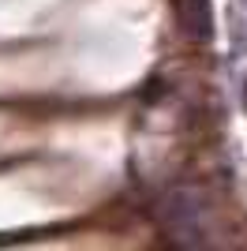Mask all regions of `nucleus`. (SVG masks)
Wrapping results in <instances>:
<instances>
[{
    "label": "nucleus",
    "mask_w": 247,
    "mask_h": 251,
    "mask_svg": "<svg viewBox=\"0 0 247 251\" xmlns=\"http://www.w3.org/2000/svg\"><path fill=\"white\" fill-rule=\"evenodd\" d=\"M157 225L169 251H225V221L195 180H176L161 191Z\"/></svg>",
    "instance_id": "f257e3e1"
}]
</instances>
